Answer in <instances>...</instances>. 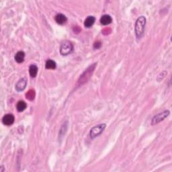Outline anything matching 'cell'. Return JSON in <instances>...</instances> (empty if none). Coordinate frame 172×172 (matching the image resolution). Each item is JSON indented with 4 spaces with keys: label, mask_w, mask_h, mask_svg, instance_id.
<instances>
[{
    "label": "cell",
    "mask_w": 172,
    "mask_h": 172,
    "mask_svg": "<svg viewBox=\"0 0 172 172\" xmlns=\"http://www.w3.org/2000/svg\"><path fill=\"white\" fill-rule=\"evenodd\" d=\"M169 113L170 112H169V110H165L163 111V112L159 113V114L155 115V116L153 118V119H152L151 124L153 125H157V124L159 123L160 122L163 121V120L169 116Z\"/></svg>",
    "instance_id": "obj_5"
},
{
    "label": "cell",
    "mask_w": 172,
    "mask_h": 172,
    "mask_svg": "<svg viewBox=\"0 0 172 172\" xmlns=\"http://www.w3.org/2000/svg\"><path fill=\"white\" fill-rule=\"evenodd\" d=\"M26 107H27V104L24 101H19L16 106L17 110L19 112H23L24 110H25Z\"/></svg>",
    "instance_id": "obj_13"
},
{
    "label": "cell",
    "mask_w": 172,
    "mask_h": 172,
    "mask_svg": "<svg viewBox=\"0 0 172 172\" xmlns=\"http://www.w3.org/2000/svg\"><path fill=\"white\" fill-rule=\"evenodd\" d=\"M101 45H102V43L100 42H95L94 45H93V47L95 48V49H100V47H101Z\"/></svg>",
    "instance_id": "obj_16"
},
{
    "label": "cell",
    "mask_w": 172,
    "mask_h": 172,
    "mask_svg": "<svg viewBox=\"0 0 172 172\" xmlns=\"http://www.w3.org/2000/svg\"><path fill=\"white\" fill-rule=\"evenodd\" d=\"M29 73L32 77H35L38 73V67L34 64L30 65L29 67Z\"/></svg>",
    "instance_id": "obj_12"
},
{
    "label": "cell",
    "mask_w": 172,
    "mask_h": 172,
    "mask_svg": "<svg viewBox=\"0 0 172 172\" xmlns=\"http://www.w3.org/2000/svg\"><path fill=\"white\" fill-rule=\"evenodd\" d=\"M25 58V53L23 51H18L14 56L15 61L18 63H22L24 62Z\"/></svg>",
    "instance_id": "obj_11"
},
{
    "label": "cell",
    "mask_w": 172,
    "mask_h": 172,
    "mask_svg": "<svg viewBox=\"0 0 172 172\" xmlns=\"http://www.w3.org/2000/svg\"><path fill=\"white\" fill-rule=\"evenodd\" d=\"M15 120V118L14 115L12 114H6L2 118V123H3V125L6 126H10L14 124Z\"/></svg>",
    "instance_id": "obj_7"
},
{
    "label": "cell",
    "mask_w": 172,
    "mask_h": 172,
    "mask_svg": "<svg viewBox=\"0 0 172 172\" xmlns=\"http://www.w3.org/2000/svg\"><path fill=\"white\" fill-rule=\"evenodd\" d=\"M34 95H35L34 91V90H30L26 94V98H28V100H32L34 99Z\"/></svg>",
    "instance_id": "obj_15"
},
{
    "label": "cell",
    "mask_w": 172,
    "mask_h": 172,
    "mask_svg": "<svg viewBox=\"0 0 172 172\" xmlns=\"http://www.w3.org/2000/svg\"><path fill=\"white\" fill-rule=\"evenodd\" d=\"M73 51V45L69 41H65L60 47V53L62 55L66 56L71 54Z\"/></svg>",
    "instance_id": "obj_3"
},
{
    "label": "cell",
    "mask_w": 172,
    "mask_h": 172,
    "mask_svg": "<svg viewBox=\"0 0 172 172\" xmlns=\"http://www.w3.org/2000/svg\"><path fill=\"white\" fill-rule=\"evenodd\" d=\"M112 17H111L110 15H108V14L103 15V16L101 17V18H100V23L104 26L109 25L110 24L112 23Z\"/></svg>",
    "instance_id": "obj_8"
},
{
    "label": "cell",
    "mask_w": 172,
    "mask_h": 172,
    "mask_svg": "<svg viewBox=\"0 0 172 172\" xmlns=\"http://www.w3.org/2000/svg\"><path fill=\"white\" fill-rule=\"evenodd\" d=\"M27 85V79L26 78L24 77L22 78L19 80V81L17 82L16 84V90L18 91V92H20V91H22L25 90L26 87Z\"/></svg>",
    "instance_id": "obj_6"
},
{
    "label": "cell",
    "mask_w": 172,
    "mask_h": 172,
    "mask_svg": "<svg viewBox=\"0 0 172 172\" xmlns=\"http://www.w3.org/2000/svg\"><path fill=\"white\" fill-rule=\"evenodd\" d=\"M106 127V125L105 123L100 124L98 125L95 126L90 130V136L91 139H95V137L100 136L102 132H104V129Z\"/></svg>",
    "instance_id": "obj_2"
},
{
    "label": "cell",
    "mask_w": 172,
    "mask_h": 172,
    "mask_svg": "<svg viewBox=\"0 0 172 172\" xmlns=\"http://www.w3.org/2000/svg\"><path fill=\"white\" fill-rule=\"evenodd\" d=\"M54 19H55V21L56 22V23L58 24H60V25L64 24L65 23H66V22L67 20V17L63 14H56Z\"/></svg>",
    "instance_id": "obj_9"
},
{
    "label": "cell",
    "mask_w": 172,
    "mask_h": 172,
    "mask_svg": "<svg viewBox=\"0 0 172 172\" xmlns=\"http://www.w3.org/2000/svg\"><path fill=\"white\" fill-rule=\"evenodd\" d=\"M146 25V18L145 16H141L136 19L134 26V32L137 38L141 39L144 35Z\"/></svg>",
    "instance_id": "obj_1"
},
{
    "label": "cell",
    "mask_w": 172,
    "mask_h": 172,
    "mask_svg": "<svg viewBox=\"0 0 172 172\" xmlns=\"http://www.w3.org/2000/svg\"><path fill=\"white\" fill-rule=\"evenodd\" d=\"M95 18L94 16H88L86 19H85L84 22V26L86 28H91L93 25V24L95 23Z\"/></svg>",
    "instance_id": "obj_10"
},
{
    "label": "cell",
    "mask_w": 172,
    "mask_h": 172,
    "mask_svg": "<svg viewBox=\"0 0 172 172\" xmlns=\"http://www.w3.org/2000/svg\"><path fill=\"white\" fill-rule=\"evenodd\" d=\"M56 63L54 61L51 60V59H49L47 61L45 64V67L46 69H54L56 68Z\"/></svg>",
    "instance_id": "obj_14"
},
{
    "label": "cell",
    "mask_w": 172,
    "mask_h": 172,
    "mask_svg": "<svg viewBox=\"0 0 172 172\" xmlns=\"http://www.w3.org/2000/svg\"><path fill=\"white\" fill-rule=\"evenodd\" d=\"M95 65L96 64H93L92 65H91V66L81 75L80 79H79V81H78V83H79L80 85H82L83 84H84V83H86L89 79H90L91 74H92V72L93 70H94Z\"/></svg>",
    "instance_id": "obj_4"
}]
</instances>
